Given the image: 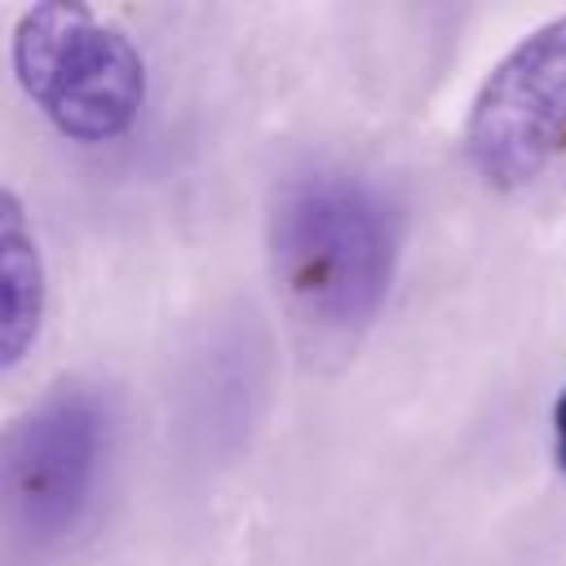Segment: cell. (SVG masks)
<instances>
[{
  "label": "cell",
  "mask_w": 566,
  "mask_h": 566,
  "mask_svg": "<svg viewBox=\"0 0 566 566\" xmlns=\"http://www.w3.org/2000/svg\"><path fill=\"white\" fill-rule=\"evenodd\" d=\"M270 261L287 310L323 332H363L394 279L398 226L376 186L349 172H301L270 208Z\"/></svg>",
  "instance_id": "1"
},
{
  "label": "cell",
  "mask_w": 566,
  "mask_h": 566,
  "mask_svg": "<svg viewBox=\"0 0 566 566\" xmlns=\"http://www.w3.org/2000/svg\"><path fill=\"white\" fill-rule=\"evenodd\" d=\"M13 75L40 115L75 142H111L146 102V62L80 0H40L13 27Z\"/></svg>",
  "instance_id": "2"
},
{
  "label": "cell",
  "mask_w": 566,
  "mask_h": 566,
  "mask_svg": "<svg viewBox=\"0 0 566 566\" xmlns=\"http://www.w3.org/2000/svg\"><path fill=\"white\" fill-rule=\"evenodd\" d=\"M106 447V411L93 389L57 385L0 433V522L49 544L84 513Z\"/></svg>",
  "instance_id": "3"
},
{
  "label": "cell",
  "mask_w": 566,
  "mask_h": 566,
  "mask_svg": "<svg viewBox=\"0 0 566 566\" xmlns=\"http://www.w3.org/2000/svg\"><path fill=\"white\" fill-rule=\"evenodd\" d=\"M464 150L482 181L517 190L566 150V13L535 27L478 88Z\"/></svg>",
  "instance_id": "4"
},
{
  "label": "cell",
  "mask_w": 566,
  "mask_h": 566,
  "mask_svg": "<svg viewBox=\"0 0 566 566\" xmlns=\"http://www.w3.org/2000/svg\"><path fill=\"white\" fill-rule=\"evenodd\" d=\"M44 318V261L22 199L0 186V371L22 363Z\"/></svg>",
  "instance_id": "5"
},
{
  "label": "cell",
  "mask_w": 566,
  "mask_h": 566,
  "mask_svg": "<svg viewBox=\"0 0 566 566\" xmlns=\"http://www.w3.org/2000/svg\"><path fill=\"white\" fill-rule=\"evenodd\" d=\"M553 447H557V460L566 469V389L557 398V411H553Z\"/></svg>",
  "instance_id": "6"
}]
</instances>
